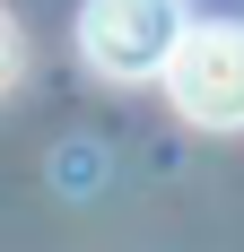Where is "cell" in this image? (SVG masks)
<instances>
[{"instance_id": "3", "label": "cell", "mask_w": 244, "mask_h": 252, "mask_svg": "<svg viewBox=\"0 0 244 252\" xmlns=\"http://www.w3.org/2000/svg\"><path fill=\"white\" fill-rule=\"evenodd\" d=\"M18 78V35H9V18H0V87Z\"/></svg>"}, {"instance_id": "2", "label": "cell", "mask_w": 244, "mask_h": 252, "mask_svg": "<svg viewBox=\"0 0 244 252\" xmlns=\"http://www.w3.org/2000/svg\"><path fill=\"white\" fill-rule=\"evenodd\" d=\"M166 96L201 130H244V26H192L183 52L166 61Z\"/></svg>"}, {"instance_id": "1", "label": "cell", "mask_w": 244, "mask_h": 252, "mask_svg": "<svg viewBox=\"0 0 244 252\" xmlns=\"http://www.w3.org/2000/svg\"><path fill=\"white\" fill-rule=\"evenodd\" d=\"M183 35H192L183 0H87L79 9V52L105 78H166Z\"/></svg>"}]
</instances>
